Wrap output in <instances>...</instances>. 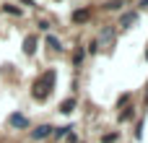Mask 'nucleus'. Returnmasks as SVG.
Listing matches in <instances>:
<instances>
[{
    "label": "nucleus",
    "instance_id": "f257e3e1",
    "mask_svg": "<svg viewBox=\"0 0 148 143\" xmlns=\"http://www.w3.org/2000/svg\"><path fill=\"white\" fill-rule=\"evenodd\" d=\"M31 135H34V138H44V135H49V128H47V125H42V128H36Z\"/></svg>",
    "mask_w": 148,
    "mask_h": 143
},
{
    "label": "nucleus",
    "instance_id": "f03ea898",
    "mask_svg": "<svg viewBox=\"0 0 148 143\" xmlns=\"http://www.w3.org/2000/svg\"><path fill=\"white\" fill-rule=\"evenodd\" d=\"M10 122H13V125H18V128H23V125H26V120H23L21 115H13V117H10Z\"/></svg>",
    "mask_w": 148,
    "mask_h": 143
}]
</instances>
